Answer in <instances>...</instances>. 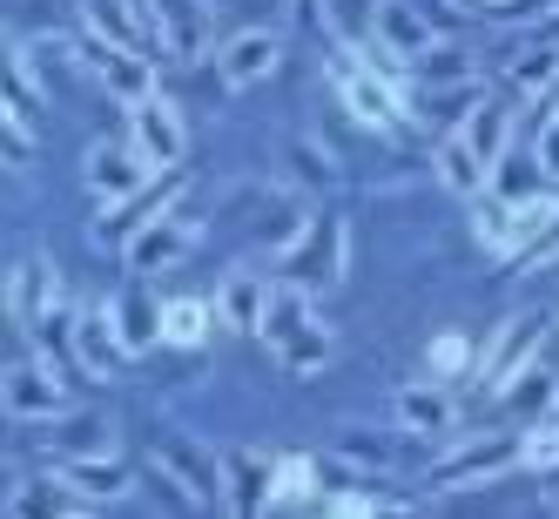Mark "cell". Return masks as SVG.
Returning <instances> with one entry per match:
<instances>
[{"label":"cell","mask_w":559,"mask_h":519,"mask_svg":"<svg viewBox=\"0 0 559 519\" xmlns=\"http://www.w3.org/2000/svg\"><path fill=\"white\" fill-rule=\"evenodd\" d=\"M331 74H337L344 108H350L371 135H405V129H412V95L397 89L391 74H378V68H371V55L331 48Z\"/></svg>","instance_id":"cell-1"},{"label":"cell","mask_w":559,"mask_h":519,"mask_svg":"<svg viewBox=\"0 0 559 519\" xmlns=\"http://www.w3.org/2000/svg\"><path fill=\"white\" fill-rule=\"evenodd\" d=\"M276 263H284V284H304L310 297L317 291H337L344 276H350V223H344V210L310 216V229Z\"/></svg>","instance_id":"cell-2"},{"label":"cell","mask_w":559,"mask_h":519,"mask_svg":"<svg viewBox=\"0 0 559 519\" xmlns=\"http://www.w3.org/2000/svg\"><path fill=\"white\" fill-rule=\"evenodd\" d=\"M512 465H519V432H478V438H459L438 465H425V493H472Z\"/></svg>","instance_id":"cell-3"},{"label":"cell","mask_w":559,"mask_h":519,"mask_svg":"<svg viewBox=\"0 0 559 519\" xmlns=\"http://www.w3.org/2000/svg\"><path fill=\"white\" fill-rule=\"evenodd\" d=\"M0 412L21 418V425H55L68 418V391L55 378L48 357H34V351H14L8 357V371H0Z\"/></svg>","instance_id":"cell-4"},{"label":"cell","mask_w":559,"mask_h":519,"mask_svg":"<svg viewBox=\"0 0 559 519\" xmlns=\"http://www.w3.org/2000/svg\"><path fill=\"white\" fill-rule=\"evenodd\" d=\"M155 465L176 472L203 506H223V452H210V438H195L182 425H163L155 432Z\"/></svg>","instance_id":"cell-5"},{"label":"cell","mask_w":559,"mask_h":519,"mask_svg":"<svg viewBox=\"0 0 559 519\" xmlns=\"http://www.w3.org/2000/svg\"><path fill=\"white\" fill-rule=\"evenodd\" d=\"M176 196H182V169H169V176H155L142 196H129V203H108V210H95V244H135V236L148 229V223H163V216H176Z\"/></svg>","instance_id":"cell-6"},{"label":"cell","mask_w":559,"mask_h":519,"mask_svg":"<svg viewBox=\"0 0 559 519\" xmlns=\"http://www.w3.org/2000/svg\"><path fill=\"white\" fill-rule=\"evenodd\" d=\"M82 68L102 82V95H115L122 108L155 102V61L135 55V48H108V42H95V34H82Z\"/></svg>","instance_id":"cell-7"},{"label":"cell","mask_w":559,"mask_h":519,"mask_svg":"<svg viewBox=\"0 0 559 519\" xmlns=\"http://www.w3.org/2000/svg\"><path fill=\"white\" fill-rule=\"evenodd\" d=\"M438 42H445V34H438L412 0H371V48L391 55L397 68H418Z\"/></svg>","instance_id":"cell-8"},{"label":"cell","mask_w":559,"mask_h":519,"mask_svg":"<svg viewBox=\"0 0 559 519\" xmlns=\"http://www.w3.org/2000/svg\"><path fill=\"white\" fill-rule=\"evenodd\" d=\"M129 142H135V155L155 169V176H169V169H182V155H189V129H182V115H176V102H142V108H129Z\"/></svg>","instance_id":"cell-9"},{"label":"cell","mask_w":559,"mask_h":519,"mask_svg":"<svg viewBox=\"0 0 559 519\" xmlns=\"http://www.w3.org/2000/svg\"><path fill=\"white\" fill-rule=\"evenodd\" d=\"M142 21H148L163 55H176V61H203L210 55V8L203 0H142Z\"/></svg>","instance_id":"cell-10"},{"label":"cell","mask_w":559,"mask_h":519,"mask_svg":"<svg viewBox=\"0 0 559 519\" xmlns=\"http://www.w3.org/2000/svg\"><path fill=\"white\" fill-rule=\"evenodd\" d=\"M82 176H88V189H95L102 210H108V203H129V196H142V189L155 182V169L135 155V142H95V149L82 155Z\"/></svg>","instance_id":"cell-11"},{"label":"cell","mask_w":559,"mask_h":519,"mask_svg":"<svg viewBox=\"0 0 559 519\" xmlns=\"http://www.w3.org/2000/svg\"><path fill=\"white\" fill-rule=\"evenodd\" d=\"M129 344H122V325H115V310H82V325H74V371L82 378H122L129 371Z\"/></svg>","instance_id":"cell-12"},{"label":"cell","mask_w":559,"mask_h":519,"mask_svg":"<svg viewBox=\"0 0 559 519\" xmlns=\"http://www.w3.org/2000/svg\"><path fill=\"white\" fill-rule=\"evenodd\" d=\"M276 61H284V34H276V27H236L229 42L216 48V74H223V89H257Z\"/></svg>","instance_id":"cell-13"},{"label":"cell","mask_w":559,"mask_h":519,"mask_svg":"<svg viewBox=\"0 0 559 519\" xmlns=\"http://www.w3.org/2000/svg\"><path fill=\"white\" fill-rule=\"evenodd\" d=\"M533 344H539V317H512V325L478 351V365H472V391H506L519 371L533 365Z\"/></svg>","instance_id":"cell-14"},{"label":"cell","mask_w":559,"mask_h":519,"mask_svg":"<svg viewBox=\"0 0 559 519\" xmlns=\"http://www.w3.org/2000/svg\"><path fill=\"white\" fill-rule=\"evenodd\" d=\"M391 412H397V432H405V438H452V425H459L452 391H445V385H431V378L397 385Z\"/></svg>","instance_id":"cell-15"},{"label":"cell","mask_w":559,"mask_h":519,"mask_svg":"<svg viewBox=\"0 0 559 519\" xmlns=\"http://www.w3.org/2000/svg\"><path fill=\"white\" fill-rule=\"evenodd\" d=\"M270 479H276V459H257L250 446H229L223 452V506H229V519H263Z\"/></svg>","instance_id":"cell-16"},{"label":"cell","mask_w":559,"mask_h":519,"mask_svg":"<svg viewBox=\"0 0 559 519\" xmlns=\"http://www.w3.org/2000/svg\"><path fill=\"white\" fill-rule=\"evenodd\" d=\"M189 244H195V223L189 216H163V223H148L135 244L122 250V263H129V276H163V270H176L182 257H189Z\"/></svg>","instance_id":"cell-17"},{"label":"cell","mask_w":559,"mask_h":519,"mask_svg":"<svg viewBox=\"0 0 559 519\" xmlns=\"http://www.w3.org/2000/svg\"><path fill=\"white\" fill-rule=\"evenodd\" d=\"M82 34L108 48H135V55H163L155 48V34L142 21V0H82Z\"/></svg>","instance_id":"cell-18"},{"label":"cell","mask_w":559,"mask_h":519,"mask_svg":"<svg viewBox=\"0 0 559 519\" xmlns=\"http://www.w3.org/2000/svg\"><path fill=\"white\" fill-rule=\"evenodd\" d=\"M270 291H276V284H263L250 263H236V270H223V284H216L210 304H216V317H223L229 331H250V338H257V331H263V310H270Z\"/></svg>","instance_id":"cell-19"},{"label":"cell","mask_w":559,"mask_h":519,"mask_svg":"<svg viewBox=\"0 0 559 519\" xmlns=\"http://www.w3.org/2000/svg\"><path fill=\"white\" fill-rule=\"evenodd\" d=\"M108 310H115V325H122V344H129L135 357L163 344V310H169V297H155L142 276H135L129 291H115V297H108Z\"/></svg>","instance_id":"cell-20"},{"label":"cell","mask_w":559,"mask_h":519,"mask_svg":"<svg viewBox=\"0 0 559 519\" xmlns=\"http://www.w3.org/2000/svg\"><path fill=\"white\" fill-rule=\"evenodd\" d=\"M512 129H519V115H512V102H499V95H486L465 122H459V135L472 142V155L486 163L492 176H499V163L512 155Z\"/></svg>","instance_id":"cell-21"},{"label":"cell","mask_w":559,"mask_h":519,"mask_svg":"<svg viewBox=\"0 0 559 519\" xmlns=\"http://www.w3.org/2000/svg\"><path fill=\"white\" fill-rule=\"evenodd\" d=\"M506 89H512L519 102H539V95H552V89H559V34H552V27H546V34H533V42L512 55Z\"/></svg>","instance_id":"cell-22"},{"label":"cell","mask_w":559,"mask_h":519,"mask_svg":"<svg viewBox=\"0 0 559 519\" xmlns=\"http://www.w3.org/2000/svg\"><path fill=\"white\" fill-rule=\"evenodd\" d=\"M552 405H559V371H552V365H526V371L499 391V412L519 418V432H526V425H546Z\"/></svg>","instance_id":"cell-23"},{"label":"cell","mask_w":559,"mask_h":519,"mask_svg":"<svg viewBox=\"0 0 559 519\" xmlns=\"http://www.w3.org/2000/svg\"><path fill=\"white\" fill-rule=\"evenodd\" d=\"M8 519H88L82 506H74V486L55 472H41V479H14L8 486Z\"/></svg>","instance_id":"cell-24"},{"label":"cell","mask_w":559,"mask_h":519,"mask_svg":"<svg viewBox=\"0 0 559 519\" xmlns=\"http://www.w3.org/2000/svg\"><path fill=\"white\" fill-rule=\"evenodd\" d=\"M431 176H438V189H445V196H472V203L492 189V169L472 155V142H465L459 129H452L445 142H438V149H431Z\"/></svg>","instance_id":"cell-25"},{"label":"cell","mask_w":559,"mask_h":519,"mask_svg":"<svg viewBox=\"0 0 559 519\" xmlns=\"http://www.w3.org/2000/svg\"><path fill=\"white\" fill-rule=\"evenodd\" d=\"M48 310H55V263L27 250L8 270V317H14V325H27V317H48Z\"/></svg>","instance_id":"cell-26"},{"label":"cell","mask_w":559,"mask_h":519,"mask_svg":"<svg viewBox=\"0 0 559 519\" xmlns=\"http://www.w3.org/2000/svg\"><path fill=\"white\" fill-rule=\"evenodd\" d=\"M48 452L68 465V459H115V418L102 412H82V418H55L48 425Z\"/></svg>","instance_id":"cell-27"},{"label":"cell","mask_w":559,"mask_h":519,"mask_svg":"<svg viewBox=\"0 0 559 519\" xmlns=\"http://www.w3.org/2000/svg\"><path fill=\"white\" fill-rule=\"evenodd\" d=\"M310 325H317V297H310L304 284H276V291H270V310H263V331H257V338H263L270 351H284V344H290L297 331H310Z\"/></svg>","instance_id":"cell-28"},{"label":"cell","mask_w":559,"mask_h":519,"mask_svg":"<svg viewBox=\"0 0 559 519\" xmlns=\"http://www.w3.org/2000/svg\"><path fill=\"white\" fill-rule=\"evenodd\" d=\"M61 479L74 486V499H129L135 493V465H122V459H68Z\"/></svg>","instance_id":"cell-29"},{"label":"cell","mask_w":559,"mask_h":519,"mask_svg":"<svg viewBox=\"0 0 559 519\" xmlns=\"http://www.w3.org/2000/svg\"><path fill=\"white\" fill-rule=\"evenodd\" d=\"M284 182H290V189H310V196H317V189H331V182H337L331 149H324V142H310V135H290V142H284Z\"/></svg>","instance_id":"cell-30"},{"label":"cell","mask_w":559,"mask_h":519,"mask_svg":"<svg viewBox=\"0 0 559 519\" xmlns=\"http://www.w3.org/2000/svg\"><path fill=\"white\" fill-rule=\"evenodd\" d=\"M210 325H223L216 304H203V297H169V310H163V344L195 351V344L210 338Z\"/></svg>","instance_id":"cell-31"},{"label":"cell","mask_w":559,"mask_h":519,"mask_svg":"<svg viewBox=\"0 0 559 519\" xmlns=\"http://www.w3.org/2000/svg\"><path fill=\"white\" fill-rule=\"evenodd\" d=\"M331 452L344 459V465H397V438L391 432H371V425H344L337 438H331Z\"/></svg>","instance_id":"cell-32"},{"label":"cell","mask_w":559,"mask_h":519,"mask_svg":"<svg viewBox=\"0 0 559 519\" xmlns=\"http://www.w3.org/2000/svg\"><path fill=\"white\" fill-rule=\"evenodd\" d=\"M552 223H559V189H552V182L533 196V203H512V257H526Z\"/></svg>","instance_id":"cell-33"},{"label":"cell","mask_w":559,"mask_h":519,"mask_svg":"<svg viewBox=\"0 0 559 519\" xmlns=\"http://www.w3.org/2000/svg\"><path fill=\"white\" fill-rule=\"evenodd\" d=\"M331 351H337V338H331L324 325H310V331H297L284 351H276V365H284V371H297V378H317V371L331 365Z\"/></svg>","instance_id":"cell-34"},{"label":"cell","mask_w":559,"mask_h":519,"mask_svg":"<svg viewBox=\"0 0 559 519\" xmlns=\"http://www.w3.org/2000/svg\"><path fill=\"white\" fill-rule=\"evenodd\" d=\"M472 236H478V250L512 257V203H499V196H478V203H472Z\"/></svg>","instance_id":"cell-35"},{"label":"cell","mask_w":559,"mask_h":519,"mask_svg":"<svg viewBox=\"0 0 559 519\" xmlns=\"http://www.w3.org/2000/svg\"><path fill=\"white\" fill-rule=\"evenodd\" d=\"M317 493V459L290 452V459H276V479H270V506H297Z\"/></svg>","instance_id":"cell-36"},{"label":"cell","mask_w":559,"mask_h":519,"mask_svg":"<svg viewBox=\"0 0 559 519\" xmlns=\"http://www.w3.org/2000/svg\"><path fill=\"white\" fill-rule=\"evenodd\" d=\"M472 365H478V357H472V344H465L459 331L431 338V351H425V378H431V385H445V378H465Z\"/></svg>","instance_id":"cell-37"},{"label":"cell","mask_w":559,"mask_h":519,"mask_svg":"<svg viewBox=\"0 0 559 519\" xmlns=\"http://www.w3.org/2000/svg\"><path fill=\"white\" fill-rule=\"evenodd\" d=\"M519 465L526 472H559V418H546V425H526L519 432Z\"/></svg>","instance_id":"cell-38"},{"label":"cell","mask_w":559,"mask_h":519,"mask_svg":"<svg viewBox=\"0 0 559 519\" xmlns=\"http://www.w3.org/2000/svg\"><path fill=\"white\" fill-rule=\"evenodd\" d=\"M418 82H425V89H465V82H472V61H465L452 42H438V48L418 61Z\"/></svg>","instance_id":"cell-39"},{"label":"cell","mask_w":559,"mask_h":519,"mask_svg":"<svg viewBox=\"0 0 559 519\" xmlns=\"http://www.w3.org/2000/svg\"><path fill=\"white\" fill-rule=\"evenodd\" d=\"M486 14H492L499 27H539V21L559 14V0H492Z\"/></svg>","instance_id":"cell-40"},{"label":"cell","mask_w":559,"mask_h":519,"mask_svg":"<svg viewBox=\"0 0 559 519\" xmlns=\"http://www.w3.org/2000/svg\"><path fill=\"white\" fill-rule=\"evenodd\" d=\"M533 163H539V176H546V182L559 189V115H552V122H546V129L533 135Z\"/></svg>","instance_id":"cell-41"},{"label":"cell","mask_w":559,"mask_h":519,"mask_svg":"<svg viewBox=\"0 0 559 519\" xmlns=\"http://www.w3.org/2000/svg\"><path fill=\"white\" fill-rule=\"evenodd\" d=\"M412 8H418V14H425V21H431L438 34H452V27H459V21L472 14V0H412Z\"/></svg>","instance_id":"cell-42"},{"label":"cell","mask_w":559,"mask_h":519,"mask_svg":"<svg viewBox=\"0 0 559 519\" xmlns=\"http://www.w3.org/2000/svg\"><path fill=\"white\" fill-rule=\"evenodd\" d=\"M324 519H378V506H371V499H357V493H344V499H331Z\"/></svg>","instance_id":"cell-43"},{"label":"cell","mask_w":559,"mask_h":519,"mask_svg":"<svg viewBox=\"0 0 559 519\" xmlns=\"http://www.w3.org/2000/svg\"><path fill=\"white\" fill-rule=\"evenodd\" d=\"M552 257H559V223H552V229H546V236H539V244L519 257V263H552Z\"/></svg>","instance_id":"cell-44"},{"label":"cell","mask_w":559,"mask_h":519,"mask_svg":"<svg viewBox=\"0 0 559 519\" xmlns=\"http://www.w3.org/2000/svg\"><path fill=\"white\" fill-rule=\"evenodd\" d=\"M378 519H418V512H405V506H378Z\"/></svg>","instance_id":"cell-45"},{"label":"cell","mask_w":559,"mask_h":519,"mask_svg":"<svg viewBox=\"0 0 559 519\" xmlns=\"http://www.w3.org/2000/svg\"><path fill=\"white\" fill-rule=\"evenodd\" d=\"M478 8H492V0H478Z\"/></svg>","instance_id":"cell-46"}]
</instances>
